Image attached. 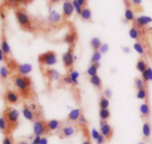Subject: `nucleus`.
Here are the masks:
<instances>
[{"mask_svg": "<svg viewBox=\"0 0 152 144\" xmlns=\"http://www.w3.org/2000/svg\"><path fill=\"white\" fill-rule=\"evenodd\" d=\"M13 83L21 95L23 96H28L30 95V91L32 85L31 78L27 76H20L18 74L13 77Z\"/></svg>", "mask_w": 152, "mask_h": 144, "instance_id": "obj_1", "label": "nucleus"}, {"mask_svg": "<svg viewBox=\"0 0 152 144\" xmlns=\"http://www.w3.org/2000/svg\"><path fill=\"white\" fill-rule=\"evenodd\" d=\"M2 116H4L7 120L10 131L14 130L17 127L19 117V111L17 109L11 107H7L4 111Z\"/></svg>", "mask_w": 152, "mask_h": 144, "instance_id": "obj_2", "label": "nucleus"}, {"mask_svg": "<svg viewBox=\"0 0 152 144\" xmlns=\"http://www.w3.org/2000/svg\"><path fill=\"white\" fill-rule=\"evenodd\" d=\"M15 16L18 23L21 28L26 31H31L32 29V22L30 16L23 9H17L15 10Z\"/></svg>", "mask_w": 152, "mask_h": 144, "instance_id": "obj_3", "label": "nucleus"}, {"mask_svg": "<svg viewBox=\"0 0 152 144\" xmlns=\"http://www.w3.org/2000/svg\"><path fill=\"white\" fill-rule=\"evenodd\" d=\"M57 55L53 51L42 53L38 56V62L42 66H53L57 63Z\"/></svg>", "mask_w": 152, "mask_h": 144, "instance_id": "obj_4", "label": "nucleus"}, {"mask_svg": "<svg viewBox=\"0 0 152 144\" xmlns=\"http://www.w3.org/2000/svg\"><path fill=\"white\" fill-rule=\"evenodd\" d=\"M33 129H34V134L37 136H40V137L43 135H46V134L50 132L48 128L47 122L40 119L37 120L35 122H34Z\"/></svg>", "mask_w": 152, "mask_h": 144, "instance_id": "obj_5", "label": "nucleus"}, {"mask_svg": "<svg viewBox=\"0 0 152 144\" xmlns=\"http://www.w3.org/2000/svg\"><path fill=\"white\" fill-rule=\"evenodd\" d=\"M62 60L64 67L66 69H68V70L69 69L71 70V69L72 68L73 65L74 64V60H75V57L74 55L73 46H70L69 49L62 55Z\"/></svg>", "mask_w": 152, "mask_h": 144, "instance_id": "obj_6", "label": "nucleus"}, {"mask_svg": "<svg viewBox=\"0 0 152 144\" xmlns=\"http://www.w3.org/2000/svg\"><path fill=\"white\" fill-rule=\"evenodd\" d=\"M74 7L72 1L70 0H65L62 4V17L64 19H68L73 15L74 12Z\"/></svg>", "mask_w": 152, "mask_h": 144, "instance_id": "obj_7", "label": "nucleus"}, {"mask_svg": "<svg viewBox=\"0 0 152 144\" xmlns=\"http://www.w3.org/2000/svg\"><path fill=\"white\" fill-rule=\"evenodd\" d=\"M100 132L107 140H110L113 137V128L107 122L100 121Z\"/></svg>", "mask_w": 152, "mask_h": 144, "instance_id": "obj_8", "label": "nucleus"}, {"mask_svg": "<svg viewBox=\"0 0 152 144\" xmlns=\"http://www.w3.org/2000/svg\"><path fill=\"white\" fill-rule=\"evenodd\" d=\"M4 99L7 104L16 105L19 102V97L17 93L13 91L8 90L4 94Z\"/></svg>", "mask_w": 152, "mask_h": 144, "instance_id": "obj_9", "label": "nucleus"}, {"mask_svg": "<svg viewBox=\"0 0 152 144\" xmlns=\"http://www.w3.org/2000/svg\"><path fill=\"white\" fill-rule=\"evenodd\" d=\"M22 114H23L24 117L28 121L31 122H35L37 120H39L37 118V113L34 111L32 109L30 108V106L25 105L22 108Z\"/></svg>", "mask_w": 152, "mask_h": 144, "instance_id": "obj_10", "label": "nucleus"}, {"mask_svg": "<svg viewBox=\"0 0 152 144\" xmlns=\"http://www.w3.org/2000/svg\"><path fill=\"white\" fill-rule=\"evenodd\" d=\"M62 18L63 17L62 15L58 13L57 11H56L55 10H50L49 12L48 16V20L52 25H58L61 22Z\"/></svg>", "mask_w": 152, "mask_h": 144, "instance_id": "obj_11", "label": "nucleus"}, {"mask_svg": "<svg viewBox=\"0 0 152 144\" xmlns=\"http://www.w3.org/2000/svg\"><path fill=\"white\" fill-rule=\"evenodd\" d=\"M16 70L18 74L20 76H27L31 73L33 70V67L31 64H16Z\"/></svg>", "mask_w": 152, "mask_h": 144, "instance_id": "obj_12", "label": "nucleus"}, {"mask_svg": "<svg viewBox=\"0 0 152 144\" xmlns=\"http://www.w3.org/2000/svg\"><path fill=\"white\" fill-rule=\"evenodd\" d=\"M134 25L137 28H142L152 22V18L148 16H140L134 20Z\"/></svg>", "mask_w": 152, "mask_h": 144, "instance_id": "obj_13", "label": "nucleus"}, {"mask_svg": "<svg viewBox=\"0 0 152 144\" xmlns=\"http://www.w3.org/2000/svg\"><path fill=\"white\" fill-rule=\"evenodd\" d=\"M46 77L49 79L50 82L58 81L60 79L61 75L59 72L55 69H48L45 71Z\"/></svg>", "mask_w": 152, "mask_h": 144, "instance_id": "obj_14", "label": "nucleus"}, {"mask_svg": "<svg viewBox=\"0 0 152 144\" xmlns=\"http://www.w3.org/2000/svg\"><path fill=\"white\" fill-rule=\"evenodd\" d=\"M75 132V129L71 125H65L60 128L61 137H68L72 136Z\"/></svg>", "mask_w": 152, "mask_h": 144, "instance_id": "obj_15", "label": "nucleus"}, {"mask_svg": "<svg viewBox=\"0 0 152 144\" xmlns=\"http://www.w3.org/2000/svg\"><path fill=\"white\" fill-rule=\"evenodd\" d=\"M81 110L80 108H75L71 110L68 115V120L70 122H76L81 116Z\"/></svg>", "mask_w": 152, "mask_h": 144, "instance_id": "obj_16", "label": "nucleus"}, {"mask_svg": "<svg viewBox=\"0 0 152 144\" xmlns=\"http://www.w3.org/2000/svg\"><path fill=\"white\" fill-rule=\"evenodd\" d=\"M76 39H77V33L74 31H71L69 33H68V34L65 36L64 41H65L67 44L69 45L70 46H73L74 43H75Z\"/></svg>", "mask_w": 152, "mask_h": 144, "instance_id": "obj_17", "label": "nucleus"}, {"mask_svg": "<svg viewBox=\"0 0 152 144\" xmlns=\"http://www.w3.org/2000/svg\"><path fill=\"white\" fill-rule=\"evenodd\" d=\"M47 125L49 129V131H56V130H57L60 127L61 122L57 120H50L47 122Z\"/></svg>", "mask_w": 152, "mask_h": 144, "instance_id": "obj_18", "label": "nucleus"}, {"mask_svg": "<svg viewBox=\"0 0 152 144\" xmlns=\"http://www.w3.org/2000/svg\"><path fill=\"white\" fill-rule=\"evenodd\" d=\"M0 48L2 49L3 52L4 53L5 56H7V55H10V45H9L8 42L7 41V39H6V37H4V36H3V37H1V47Z\"/></svg>", "mask_w": 152, "mask_h": 144, "instance_id": "obj_19", "label": "nucleus"}, {"mask_svg": "<svg viewBox=\"0 0 152 144\" xmlns=\"http://www.w3.org/2000/svg\"><path fill=\"white\" fill-rule=\"evenodd\" d=\"M140 112L143 117L148 118L151 114V110H150L149 105L148 103H142L140 106Z\"/></svg>", "mask_w": 152, "mask_h": 144, "instance_id": "obj_20", "label": "nucleus"}, {"mask_svg": "<svg viewBox=\"0 0 152 144\" xmlns=\"http://www.w3.org/2000/svg\"><path fill=\"white\" fill-rule=\"evenodd\" d=\"M0 130L4 134H8L9 132H10L9 125L5 118L4 117V116L0 117Z\"/></svg>", "mask_w": 152, "mask_h": 144, "instance_id": "obj_21", "label": "nucleus"}, {"mask_svg": "<svg viewBox=\"0 0 152 144\" xmlns=\"http://www.w3.org/2000/svg\"><path fill=\"white\" fill-rule=\"evenodd\" d=\"M90 83L94 87L97 88V89H102V80H101V79L99 78V76H98V75L91 76V77L90 78Z\"/></svg>", "mask_w": 152, "mask_h": 144, "instance_id": "obj_22", "label": "nucleus"}, {"mask_svg": "<svg viewBox=\"0 0 152 144\" xmlns=\"http://www.w3.org/2000/svg\"><path fill=\"white\" fill-rule=\"evenodd\" d=\"M81 16L82 19H83L84 21H91V20L92 14L91 11L90 9L88 7H84L83 8V10H82L81 13L80 15Z\"/></svg>", "mask_w": 152, "mask_h": 144, "instance_id": "obj_23", "label": "nucleus"}, {"mask_svg": "<svg viewBox=\"0 0 152 144\" xmlns=\"http://www.w3.org/2000/svg\"><path fill=\"white\" fill-rule=\"evenodd\" d=\"M99 67V63H96V64H91L87 70V74L90 76L91 77L97 75L98 68Z\"/></svg>", "mask_w": 152, "mask_h": 144, "instance_id": "obj_24", "label": "nucleus"}, {"mask_svg": "<svg viewBox=\"0 0 152 144\" xmlns=\"http://www.w3.org/2000/svg\"><path fill=\"white\" fill-rule=\"evenodd\" d=\"M90 44L92 49H94V51H98L100 49L102 43V42H101V40H99L98 37H93V38L91 40Z\"/></svg>", "mask_w": 152, "mask_h": 144, "instance_id": "obj_25", "label": "nucleus"}, {"mask_svg": "<svg viewBox=\"0 0 152 144\" xmlns=\"http://www.w3.org/2000/svg\"><path fill=\"white\" fill-rule=\"evenodd\" d=\"M99 117H100L101 121H103V122H107L108 119L111 117V113H110V111L108 110V108L107 109H100L99 110Z\"/></svg>", "mask_w": 152, "mask_h": 144, "instance_id": "obj_26", "label": "nucleus"}, {"mask_svg": "<svg viewBox=\"0 0 152 144\" xmlns=\"http://www.w3.org/2000/svg\"><path fill=\"white\" fill-rule=\"evenodd\" d=\"M124 16L126 20L128 21V22H132V21H134L135 19L133 10L131 9L130 7H126V10H125Z\"/></svg>", "mask_w": 152, "mask_h": 144, "instance_id": "obj_27", "label": "nucleus"}, {"mask_svg": "<svg viewBox=\"0 0 152 144\" xmlns=\"http://www.w3.org/2000/svg\"><path fill=\"white\" fill-rule=\"evenodd\" d=\"M136 67H137V70L138 71L140 72L141 73H142L143 72H145V70H147L148 66H147V64L145 62V61L142 60V58H140V59L138 60L137 63Z\"/></svg>", "mask_w": 152, "mask_h": 144, "instance_id": "obj_28", "label": "nucleus"}, {"mask_svg": "<svg viewBox=\"0 0 152 144\" xmlns=\"http://www.w3.org/2000/svg\"><path fill=\"white\" fill-rule=\"evenodd\" d=\"M69 76L71 77V81H72V84L74 86H77L78 85V79L80 77V73H78L77 71L76 70H70V73H69Z\"/></svg>", "mask_w": 152, "mask_h": 144, "instance_id": "obj_29", "label": "nucleus"}, {"mask_svg": "<svg viewBox=\"0 0 152 144\" xmlns=\"http://www.w3.org/2000/svg\"><path fill=\"white\" fill-rule=\"evenodd\" d=\"M142 134L143 137L146 139H148L151 135V125L149 122H145L142 125Z\"/></svg>", "mask_w": 152, "mask_h": 144, "instance_id": "obj_30", "label": "nucleus"}, {"mask_svg": "<svg viewBox=\"0 0 152 144\" xmlns=\"http://www.w3.org/2000/svg\"><path fill=\"white\" fill-rule=\"evenodd\" d=\"M109 105H110V102L108 99H107L106 97L102 96L100 98V99H99V108H100V109L108 108Z\"/></svg>", "mask_w": 152, "mask_h": 144, "instance_id": "obj_31", "label": "nucleus"}, {"mask_svg": "<svg viewBox=\"0 0 152 144\" xmlns=\"http://www.w3.org/2000/svg\"><path fill=\"white\" fill-rule=\"evenodd\" d=\"M102 57V54L100 53L99 50L98 51H94V53L91 56V64H96V63H99V61Z\"/></svg>", "mask_w": 152, "mask_h": 144, "instance_id": "obj_32", "label": "nucleus"}, {"mask_svg": "<svg viewBox=\"0 0 152 144\" xmlns=\"http://www.w3.org/2000/svg\"><path fill=\"white\" fill-rule=\"evenodd\" d=\"M9 75V70L5 66H1L0 67V79L2 80H5L7 79Z\"/></svg>", "mask_w": 152, "mask_h": 144, "instance_id": "obj_33", "label": "nucleus"}, {"mask_svg": "<svg viewBox=\"0 0 152 144\" xmlns=\"http://www.w3.org/2000/svg\"><path fill=\"white\" fill-rule=\"evenodd\" d=\"M147 96H148V93L145 88L138 90L137 93V98L141 100H145L147 99Z\"/></svg>", "mask_w": 152, "mask_h": 144, "instance_id": "obj_34", "label": "nucleus"}, {"mask_svg": "<svg viewBox=\"0 0 152 144\" xmlns=\"http://www.w3.org/2000/svg\"><path fill=\"white\" fill-rule=\"evenodd\" d=\"M134 83L135 87H136V88L137 89V91L138 90L143 89V88H146V85H145L144 81L142 80V79H141V78H137V79H135Z\"/></svg>", "mask_w": 152, "mask_h": 144, "instance_id": "obj_35", "label": "nucleus"}, {"mask_svg": "<svg viewBox=\"0 0 152 144\" xmlns=\"http://www.w3.org/2000/svg\"><path fill=\"white\" fill-rule=\"evenodd\" d=\"M129 36L132 39H134V40H137L140 36V32L138 31V28H137L135 26L132 27L130 29V31H129Z\"/></svg>", "mask_w": 152, "mask_h": 144, "instance_id": "obj_36", "label": "nucleus"}, {"mask_svg": "<svg viewBox=\"0 0 152 144\" xmlns=\"http://www.w3.org/2000/svg\"><path fill=\"white\" fill-rule=\"evenodd\" d=\"M134 50L137 52L138 54L140 55H143L144 54V49H143V46H142L140 43L139 42H136V43L134 44Z\"/></svg>", "mask_w": 152, "mask_h": 144, "instance_id": "obj_37", "label": "nucleus"}, {"mask_svg": "<svg viewBox=\"0 0 152 144\" xmlns=\"http://www.w3.org/2000/svg\"><path fill=\"white\" fill-rule=\"evenodd\" d=\"M72 4H73V5H74V10H75V11L77 12V14L80 15L82 10H83V7L80 5V3L78 2V1H77V0H73Z\"/></svg>", "mask_w": 152, "mask_h": 144, "instance_id": "obj_38", "label": "nucleus"}, {"mask_svg": "<svg viewBox=\"0 0 152 144\" xmlns=\"http://www.w3.org/2000/svg\"><path fill=\"white\" fill-rule=\"evenodd\" d=\"M10 1L15 4H28L32 2L34 0H10Z\"/></svg>", "mask_w": 152, "mask_h": 144, "instance_id": "obj_39", "label": "nucleus"}, {"mask_svg": "<svg viewBox=\"0 0 152 144\" xmlns=\"http://www.w3.org/2000/svg\"><path fill=\"white\" fill-rule=\"evenodd\" d=\"M108 49H109V47H108V45L105 44V43H103V44H102V46H101L100 49H99V51L100 52L101 54H105L108 52Z\"/></svg>", "mask_w": 152, "mask_h": 144, "instance_id": "obj_40", "label": "nucleus"}, {"mask_svg": "<svg viewBox=\"0 0 152 144\" xmlns=\"http://www.w3.org/2000/svg\"><path fill=\"white\" fill-rule=\"evenodd\" d=\"M101 134H99V131H97L96 129H95V128H93L91 131V136H92V138L94 139V140H97L98 137L100 136Z\"/></svg>", "mask_w": 152, "mask_h": 144, "instance_id": "obj_41", "label": "nucleus"}, {"mask_svg": "<svg viewBox=\"0 0 152 144\" xmlns=\"http://www.w3.org/2000/svg\"><path fill=\"white\" fill-rule=\"evenodd\" d=\"M62 81H63L64 83L67 84V85H73L72 84V81H71V77H70L69 75H67V76H64L62 78Z\"/></svg>", "mask_w": 152, "mask_h": 144, "instance_id": "obj_42", "label": "nucleus"}, {"mask_svg": "<svg viewBox=\"0 0 152 144\" xmlns=\"http://www.w3.org/2000/svg\"><path fill=\"white\" fill-rule=\"evenodd\" d=\"M142 80L144 81V82L145 83V85H147V84H148V82L150 81L149 78H148V74H147V73H146V70L142 73Z\"/></svg>", "mask_w": 152, "mask_h": 144, "instance_id": "obj_43", "label": "nucleus"}, {"mask_svg": "<svg viewBox=\"0 0 152 144\" xmlns=\"http://www.w3.org/2000/svg\"><path fill=\"white\" fill-rule=\"evenodd\" d=\"M2 144H13V142H12L11 138L8 135H7L3 139Z\"/></svg>", "mask_w": 152, "mask_h": 144, "instance_id": "obj_44", "label": "nucleus"}, {"mask_svg": "<svg viewBox=\"0 0 152 144\" xmlns=\"http://www.w3.org/2000/svg\"><path fill=\"white\" fill-rule=\"evenodd\" d=\"M78 122H79V123L81 124V125H86V124L87 123V120H86V118L83 115H81V116H80V117L79 118Z\"/></svg>", "mask_w": 152, "mask_h": 144, "instance_id": "obj_45", "label": "nucleus"}, {"mask_svg": "<svg viewBox=\"0 0 152 144\" xmlns=\"http://www.w3.org/2000/svg\"><path fill=\"white\" fill-rule=\"evenodd\" d=\"M104 96L106 97L107 99H110L112 96V92L110 89H106L105 91H104Z\"/></svg>", "mask_w": 152, "mask_h": 144, "instance_id": "obj_46", "label": "nucleus"}, {"mask_svg": "<svg viewBox=\"0 0 152 144\" xmlns=\"http://www.w3.org/2000/svg\"><path fill=\"white\" fill-rule=\"evenodd\" d=\"M105 140L106 139L105 138V137H104L103 135H102V134H100V136H99V137H98V139L96 140V143L97 144H103L105 143Z\"/></svg>", "mask_w": 152, "mask_h": 144, "instance_id": "obj_47", "label": "nucleus"}, {"mask_svg": "<svg viewBox=\"0 0 152 144\" xmlns=\"http://www.w3.org/2000/svg\"><path fill=\"white\" fill-rule=\"evenodd\" d=\"M40 139H41V137H40V136L35 135V137H34V140H33L31 144H39Z\"/></svg>", "mask_w": 152, "mask_h": 144, "instance_id": "obj_48", "label": "nucleus"}, {"mask_svg": "<svg viewBox=\"0 0 152 144\" xmlns=\"http://www.w3.org/2000/svg\"><path fill=\"white\" fill-rule=\"evenodd\" d=\"M77 1H78V2L80 3V5L83 7V8L86 7V6H87V4H88V0H77Z\"/></svg>", "mask_w": 152, "mask_h": 144, "instance_id": "obj_49", "label": "nucleus"}, {"mask_svg": "<svg viewBox=\"0 0 152 144\" xmlns=\"http://www.w3.org/2000/svg\"><path fill=\"white\" fill-rule=\"evenodd\" d=\"M62 0H48V3L49 6L53 5L55 4H57V3L60 2Z\"/></svg>", "mask_w": 152, "mask_h": 144, "instance_id": "obj_50", "label": "nucleus"}, {"mask_svg": "<svg viewBox=\"0 0 152 144\" xmlns=\"http://www.w3.org/2000/svg\"><path fill=\"white\" fill-rule=\"evenodd\" d=\"M146 73L148 74V78H149V80L152 81V69L151 67H148L146 70Z\"/></svg>", "mask_w": 152, "mask_h": 144, "instance_id": "obj_51", "label": "nucleus"}, {"mask_svg": "<svg viewBox=\"0 0 152 144\" xmlns=\"http://www.w3.org/2000/svg\"><path fill=\"white\" fill-rule=\"evenodd\" d=\"M5 55H4V53L3 52L2 49L0 48V62H2V61H4V59H5Z\"/></svg>", "mask_w": 152, "mask_h": 144, "instance_id": "obj_52", "label": "nucleus"}, {"mask_svg": "<svg viewBox=\"0 0 152 144\" xmlns=\"http://www.w3.org/2000/svg\"><path fill=\"white\" fill-rule=\"evenodd\" d=\"M132 1L135 6H139L140 5L141 2H142V0H132Z\"/></svg>", "mask_w": 152, "mask_h": 144, "instance_id": "obj_53", "label": "nucleus"}, {"mask_svg": "<svg viewBox=\"0 0 152 144\" xmlns=\"http://www.w3.org/2000/svg\"><path fill=\"white\" fill-rule=\"evenodd\" d=\"M39 144H48V139L46 137H41L39 141Z\"/></svg>", "mask_w": 152, "mask_h": 144, "instance_id": "obj_54", "label": "nucleus"}, {"mask_svg": "<svg viewBox=\"0 0 152 144\" xmlns=\"http://www.w3.org/2000/svg\"><path fill=\"white\" fill-rule=\"evenodd\" d=\"M123 52H124L125 53H126V54L129 53V52H131V49H130V48H129V47H128V46H125V47H123Z\"/></svg>", "mask_w": 152, "mask_h": 144, "instance_id": "obj_55", "label": "nucleus"}, {"mask_svg": "<svg viewBox=\"0 0 152 144\" xmlns=\"http://www.w3.org/2000/svg\"><path fill=\"white\" fill-rule=\"evenodd\" d=\"M125 2V4H126V7H129L131 6V2H130V0H123Z\"/></svg>", "mask_w": 152, "mask_h": 144, "instance_id": "obj_56", "label": "nucleus"}, {"mask_svg": "<svg viewBox=\"0 0 152 144\" xmlns=\"http://www.w3.org/2000/svg\"><path fill=\"white\" fill-rule=\"evenodd\" d=\"M83 144H91V143L90 140H85V141L83 143Z\"/></svg>", "mask_w": 152, "mask_h": 144, "instance_id": "obj_57", "label": "nucleus"}, {"mask_svg": "<svg viewBox=\"0 0 152 144\" xmlns=\"http://www.w3.org/2000/svg\"><path fill=\"white\" fill-rule=\"evenodd\" d=\"M18 144H28V143L27 141H25V140H23V141H20Z\"/></svg>", "mask_w": 152, "mask_h": 144, "instance_id": "obj_58", "label": "nucleus"}, {"mask_svg": "<svg viewBox=\"0 0 152 144\" xmlns=\"http://www.w3.org/2000/svg\"><path fill=\"white\" fill-rule=\"evenodd\" d=\"M138 144H145L144 143H139Z\"/></svg>", "mask_w": 152, "mask_h": 144, "instance_id": "obj_59", "label": "nucleus"}]
</instances>
